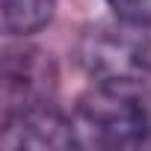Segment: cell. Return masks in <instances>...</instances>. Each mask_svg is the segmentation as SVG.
Returning a JSON list of instances; mask_svg holds the SVG:
<instances>
[{"instance_id": "cell-1", "label": "cell", "mask_w": 151, "mask_h": 151, "mask_svg": "<svg viewBox=\"0 0 151 151\" xmlns=\"http://www.w3.org/2000/svg\"><path fill=\"white\" fill-rule=\"evenodd\" d=\"M77 145L86 148H124L151 136V104L145 83L95 80L77 101L71 116Z\"/></svg>"}, {"instance_id": "cell-2", "label": "cell", "mask_w": 151, "mask_h": 151, "mask_svg": "<svg viewBox=\"0 0 151 151\" xmlns=\"http://www.w3.org/2000/svg\"><path fill=\"white\" fill-rule=\"evenodd\" d=\"M151 27H89L77 42V59L95 80L145 83L151 77Z\"/></svg>"}, {"instance_id": "cell-3", "label": "cell", "mask_w": 151, "mask_h": 151, "mask_svg": "<svg viewBox=\"0 0 151 151\" xmlns=\"http://www.w3.org/2000/svg\"><path fill=\"white\" fill-rule=\"evenodd\" d=\"M0 145L6 151H53L77 145L71 119L56 113L47 101L18 104L6 113Z\"/></svg>"}, {"instance_id": "cell-4", "label": "cell", "mask_w": 151, "mask_h": 151, "mask_svg": "<svg viewBox=\"0 0 151 151\" xmlns=\"http://www.w3.org/2000/svg\"><path fill=\"white\" fill-rule=\"evenodd\" d=\"M39 56L42 53H36V50H30V53L21 50V53H9L3 62L6 89L18 95V104H39V101H45L47 89L53 86V74L47 77V62Z\"/></svg>"}, {"instance_id": "cell-5", "label": "cell", "mask_w": 151, "mask_h": 151, "mask_svg": "<svg viewBox=\"0 0 151 151\" xmlns=\"http://www.w3.org/2000/svg\"><path fill=\"white\" fill-rule=\"evenodd\" d=\"M56 0H0V21L9 36H33L50 24Z\"/></svg>"}, {"instance_id": "cell-6", "label": "cell", "mask_w": 151, "mask_h": 151, "mask_svg": "<svg viewBox=\"0 0 151 151\" xmlns=\"http://www.w3.org/2000/svg\"><path fill=\"white\" fill-rule=\"evenodd\" d=\"M113 15L133 27H151V0H104Z\"/></svg>"}]
</instances>
